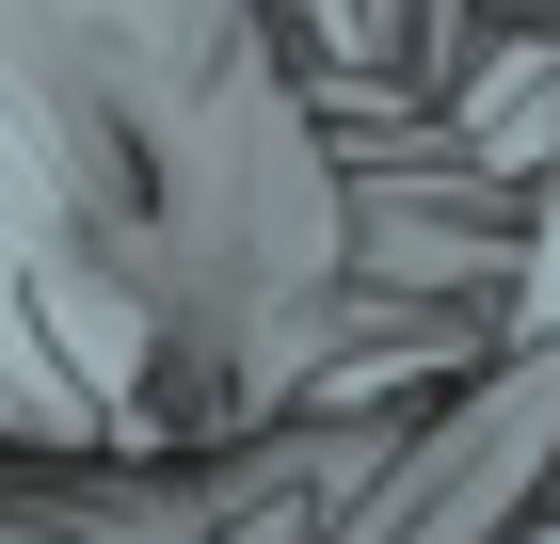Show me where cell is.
<instances>
[{
    "label": "cell",
    "mask_w": 560,
    "mask_h": 544,
    "mask_svg": "<svg viewBox=\"0 0 560 544\" xmlns=\"http://www.w3.org/2000/svg\"><path fill=\"white\" fill-rule=\"evenodd\" d=\"M337 256V176L241 0H0V417L209 432Z\"/></svg>",
    "instance_id": "obj_1"
},
{
    "label": "cell",
    "mask_w": 560,
    "mask_h": 544,
    "mask_svg": "<svg viewBox=\"0 0 560 544\" xmlns=\"http://www.w3.org/2000/svg\"><path fill=\"white\" fill-rule=\"evenodd\" d=\"M545 464H560V336L528 369H497L465 417H432V449L352 512V544H513Z\"/></svg>",
    "instance_id": "obj_2"
},
{
    "label": "cell",
    "mask_w": 560,
    "mask_h": 544,
    "mask_svg": "<svg viewBox=\"0 0 560 544\" xmlns=\"http://www.w3.org/2000/svg\"><path fill=\"white\" fill-rule=\"evenodd\" d=\"M320 16V48H337L352 81H400V33H417V0H304Z\"/></svg>",
    "instance_id": "obj_3"
},
{
    "label": "cell",
    "mask_w": 560,
    "mask_h": 544,
    "mask_svg": "<svg viewBox=\"0 0 560 544\" xmlns=\"http://www.w3.org/2000/svg\"><path fill=\"white\" fill-rule=\"evenodd\" d=\"M209 544H304V497H257L241 529H209Z\"/></svg>",
    "instance_id": "obj_4"
},
{
    "label": "cell",
    "mask_w": 560,
    "mask_h": 544,
    "mask_svg": "<svg viewBox=\"0 0 560 544\" xmlns=\"http://www.w3.org/2000/svg\"><path fill=\"white\" fill-rule=\"evenodd\" d=\"M513 544H560V512H545V529H513Z\"/></svg>",
    "instance_id": "obj_5"
}]
</instances>
